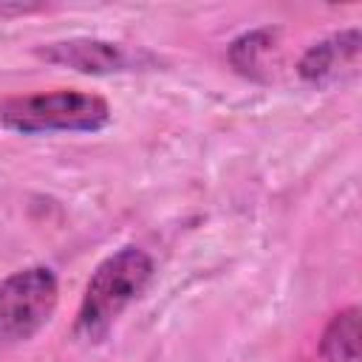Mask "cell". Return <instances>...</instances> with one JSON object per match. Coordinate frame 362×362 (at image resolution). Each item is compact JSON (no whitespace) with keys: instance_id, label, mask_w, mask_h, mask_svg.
Wrapping results in <instances>:
<instances>
[{"instance_id":"cell-1","label":"cell","mask_w":362,"mask_h":362,"mask_svg":"<svg viewBox=\"0 0 362 362\" xmlns=\"http://www.w3.org/2000/svg\"><path fill=\"white\" fill-rule=\"evenodd\" d=\"M153 280V257L139 246H122L107 255L90 274L74 334L85 342H99L107 337L110 325L122 317V311L150 286Z\"/></svg>"},{"instance_id":"cell-2","label":"cell","mask_w":362,"mask_h":362,"mask_svg":"<svg viewBox=\"0 0 362 362\" xmlns=\"http://www.w3.org/2000/svg\"><path fill=\"white\" fill-rule=\"evenodd\" d=\"M0 124L23 133H96L110 124V105L85 90H42L0 102Z\"/></svg>"},{"instance_id":"cell-3","label":"cell","mask_w":362,"mask_h":362,"mask_svg":"<svg viewBox=\"0 0 362 362\" xmlns=\"http://www.w3.org/2000/svg\"><path fill=\"white\" fill-rule=\"evenodd\" d=\"M59 303V283L48 266H28L0 280V345L31 339L48 325Z\"/></svg>"},{"instance_id":"cell-4","label":"cell","mask_w":362,"mask_h":362,"mask_svg":"<svg viewBox=\"0 0 362 362\" xmlns=\"http://www.w3.org/2000/svg\"><path fill=\"white\" fill-rule=\"evenodd\" d=\"M34 54L51 65H62L79 74H93V76L133 68V57L124 45L110 40H93V37H71V40L48 42V45H40Z\"/></svg>"},{"instance_id":"cell-5","label":"cell","mask_w":362,"mask_h":362,"mask_svg":"<svg viewBox=\"0 0 362 362\" xmlns=\"http://www.w3.org/2000/svg\"><path fill=\"white\" fill-rule=\"evenodd\" d=\"M359 48H362V34L356 25L331 34L328 40H320L305 48V54L297 62V74L308 85H325L339 76L342 68L356 71L359 65Z\"/></svg>"},{"instance_id":"cell-6","label":"cell","mask_w":362,"mask_h":362,"mask_svg":"<svg viewBox=\"0 0 362 362\" xmlns=\"http://www.w3.org/2000/svg\"><path fill=\"white\" fill-rule=\"evenodd\" d=\"M359 342H362V317L356 305L342 308L331 317L320 339V359L322 362H359Z\"/></svg>"},{"instance_id":"cell-7","label":"cell","mask_w":362,"mask_h":362,"mask_svg":"<svg viewBox=\"0 0 362 362\" xmlns=\"http://www.w3.org/2000/svg\"><path fill=\"white\" fill-rule=\"evenodd\" d=\"M277 28H252L229 42V62L238 74L249 79H266L269 57L277 48Z\"/></svg>"}]
</instances>
